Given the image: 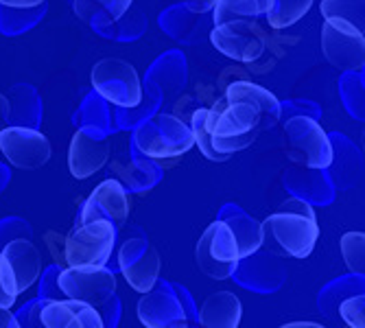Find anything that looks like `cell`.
Segmentation results:
<instances>
[{
	"mask_svg": "<svg viewBox=\"0 0 365 328\" xmlns=\"http://www.w3.org/2000/svg\"><path fill=\"white\" fill-rule=\"evenodd\" d=\"M330 143H333V162H330L326 173L330 180H333L335 188L348 190V188L359 184L361 173H363L361 151L350 140H346L344 136L330 138Z\"/></svg>",
	"mask_w": 365,
	"mask_h": 328,
	"instance_id": "21",
	"label": "cell"
},
{
	"mask_svg": "<svg viewBox=\"0 0 365 328\" xmlns=\"http://www.w3.org/2000/svg\"><path fill=\"white\" fill-rule=\"evenodd\" d=\"M322 51L326 59L346 73H356L365 63V36L363 29L328 18L322 26Z\"/></svg>",
	"mask_w": 365,
	"mask_h": 328,
	"instance_id": "13",
	"label": "cell"
},
{
	"mask_svg": "<svg viewBox=\"0 0 365 328\" xmlns=\"http://www.w3.org/2000/svg\"><path fill=\"white\" fill-rule=\"evenodd\" d=\"M274 7V0H217L212 9L215 24L227 20H258L260 16H267Z\"/></svg>",
	"mask_w": 365,
	"mask_h": 328,
	"instance_id": "26",
	"label": "cell"
},
{
	"mask_svg": "<svg viewBox=\"0 0 365 328\" xmlns=\"http://www.w3.org/2000/svg\"><path fill=\"white\" fill-rule=\"evenodd\" d=\"M280 114L282 106L267 88L237 79L206 108V129L215 151L230 158L247 149L262 129H272Z\"/></svg>",
	"mask_w": 365,
	"mask_h": 328,
	"instance_id": "1",
	"label": "cell"
},
{
	"mask_svg": "<svg viewBox=\"0 0 365 328\" xmlns=\"http://www.w3.org/2000/svg\"><path fill=\"white\" fill-rule=\"evenodd\" d=\"M118 169V182L125 186L127 193H145V190H151L160 178H162V167L151 160V158H145L143 153H138L134 147H131V158L125 167H116Z\"/></svg>",
	"mask_w": 365,
	"mask_h": 328,
	"instance_id": "23",
	"label": "cell"
},
{
	"mask_svg": "<svg viewBox=\"0 0 365 328\" xmlns=\"http://www.w3.org/2000/svg\"><path fill=\"white\" fill-rule=\"evenodd\" d=\"M131 3L134 0H73V9L83 22L101 31L116 24L131 9Z\"/></svg>",
	"mask_w": 365,
	"mask_h": 328,
	"instance_id": "25",
	"label": "cell"
},
{
	"mask_svg": "<svg viewBox=\"0 0 365 328\" xmlns=\"http://www.w3.org/2000/svg\"><path fill=\"white\" fill-rule=\"evenodd\" d=\"M90 79L94 92L120 110H131L143 103L140 77L134 66L125 59H101L98 63H94Z\"/></svg>",
	"mask_w": 365,
	"mask_h": 328,
	"instance_id": "7",
	"label": "cell"
},
{
	"mask_svg": "<svg viewBox=\"0 0 365 328\" xmlns=\"http://www.w3.org/2000/svg\"><path fill=\"white\" fill-rule=\"evenodd\" d=\"M365 291V276L363 274H346L339 276L335 280L326 282L319 293H317V311L328 317V319H335L339 304L346 298H352V295H359Z\"/></svg>",
	"mask_w": 365,
	"mask_h": 328,
	"instance_id": "24",
	"label": "cell"
},
{
	"mask_svg": "<svg viewBox=\"0 0 365 328\" xmlns=\"http://www.w3.org/2000/svg\"><path fill=\"white\" fill-rule=\"evenodd\" d=\"M0 5L7 9H38L44 5V0H0Z\"/></svg>",
	"mask_w": 365,
	"mask_h": 328,
	"instance_id": "37",
	"label": "cell"
},
{
	"mask_svg": "<svg viewBox=\"0 0 365 328\" xmlns=\"http://www.w3.org/2000/svg\"><path fill=\"white\" fill-rule=\"evenodd\" d=\"M0 151L7 162L22 171H36L51 160V143L40 129L7 125L0 129Z\"/></svg>",
	"mask_w": 365,
	"mask_h": 328,
	"instance_id": "15",
	"label": "cell"
},
{
	"mask_svg": "<svg viewBox=\"0 0 365 328\" xmlns=\"http://www.w3.org/2000/svg\"><path fill=\"white\" fill-rule=\"evenodd\" d=\"M284 188L291 197L304 200L311 206H328L335 200V184L328 178L326 169H307V167H293L284 175Z\"/></svg>",
	"mask_w": 365,
	"mask_h": 328,
	"instance_id": "18",
	"label": "cell"
},
{
	"mask_svg": "<svg viewBox=\"0 0 365 328\" xmlns=\"http://www.w3.org/2000/svg\"><path fill=\"white\" fill-rule=\"evenodd\" d=\"M280 328H326L317 322H289V324H282Z\"/></svg>",
	"mask_w": 365,
	"mask_h": 328,
	"instance_id": "41",
	"label": "cell"
},
{
	"mask_svg": "<svg viewBox=\"0 0 365 328\" xmlns=\"http://www.w3.org/2000/svg\"><path fill=\"white\" fill-rule=\"evenodd\" d=\"M337 315L346 322L348 328H365V293L346 298L339 304Z\"/></svg>",
	"mask_w": 365,
	"mask_h": 328,
	"instance_id": "32",
	"label": "cell"
},
{
	"mask_svg": "<svg viewBox=\"0 0 365 328\" xmlns=\"http://www.w3.org/2000/svg\"><path fill=\"white\" fill-rule=\"evenodd\" d=\"M339 245H341V256L350 274H365V235L346 232Z\"/></svg>",
	"mask_w": 365,
	"mask_h": 328,
	"instance_id": "29",
	"label": "cell"
},
{
	"mask_svg": "<svg viewBox=\"0 0 365 328\" xmlns=\"http://www.w3.org/2000/svg\"><path fill=\"white\" fill-rule=\"evenodd\" d=\"M230 278L239 287H243L252 293L272 295L284 287V282L289 278V270H287V262L282 260V256L260 245L250 256L239 258L237 270L232 272Z\"/></svg>",
	"mask_w": 365,
	"mask_h": 328,
	"instance_id": "11",
	"label": "cell"
},
{
	"mask_svg": "<svg viewBox=\"0 0 365 328\" xmlns=\"http://www.w3.org/2000/svg\"><path fill=\"white\" fill-rule=\"evenodd\" d=\"M42 307H44V300H40L38 295H36V298L26 300V302L14 313L16 319H18V326H20V328H44L42 317H40Z\"/></svg>",
	"mask_w": 365,
	"mask_h": 328,
	"instance_id": "34",
	"label": "cell"
},
{
	"mask_svg": "<svg viewBox=\"0 0 365 328\" xmlns=\"http://www.w3.org/2000/svg\"><path fill=\"white\" fill-rule=\"evenodd\" d=\"M9 116H11V103H9V98L0 92V129L7 127Z\"/></svg>",
	"mask_w": 365,
	"mask_h": 328,
	"instance_id": "38",
	"label": "cell"
},
{
	"mask_svg": "<svg viewBox=\"0 0 365 328\" xmlns=\"http://www.w3.org/2000/svg\"><path fill=\"white\" fill-rule=\"evenodd\" d=\"M42 274V256L31 239H14L0 250V287L7 293H24Z\"/></svg>",
	"mask_w": 365,
	"mask_h": 328,
	"instance_id": "12",
	"label": "cell"
},
{
	"mask_svg": "<svg viewBox=\"0 0 365 328\" xmlns=\"http://www.w3.org/2000/svg\"><path fill=\"white\" fill-rule=\"evenodd\" d=\"M243 304L232 291H215L197 307L199 328H239Z\"/></svg>",
	"mask_w": 365,
	"mask_h": 328,
	"instance_id": "20",
	"label": "cell"
},
{
	"mask_svg": "<svg viewBox=\"0 0 365 328\" xmlns=\"http://www.w3.org/2000/svg\"><path fill=\"white\" fill-rule=\"evenodd\" d=\"M319 11L324 20L337 18L346 20L359 29L365 26V0H322Z\"/></svg>",
	"mask_w": 365,
	"mask_h": 328,
	"instance_id": "28",
	"label": "cell"
},
{
	"mask_svg": "<svg viewBox=\"0 0 365 328\" xmlns=\"http://www.w3.org/2000/svg\"><path fill=\"white\" fill-rule=\"evenodd\" d=\"M9 180H11V173H9V169L5 167V164H0V193H3V190L7 188Z\"/></svg>",
	"mask_w": 365,
	"mask_h": 328,
	"instance_id": "42",
	"label": "cell"
},
{
	"mask_svg": "<svg viewBox=\"0 0 365 328\" xmlns=\"http://www.w3.org/2000/svg\"><path fill=\"white\" fill-rule=\"evenodd\" d=\"M212 46L241 63H254L258 61L269 46V33L264 31L256 20H227L221 24H215L210 33Z\"/></svg>",
	"mask_w": 365,
	"mask_h": 328,
	"instance_id": "8",
	"label": "cell"
},
{
	"mask_svg": "<svg viewBox=\"0 0 365 328\" xmlns=\"http://www.w3.org/2000/svg\"><path fill=\"white\" fill-rule=\"evenodd\" d=\"M129 210H131L129 193L116 178H108L98 184L90 193L88 200L83 202V206L77 215V223L106 219L116 230H120L125 225V221L129 219Z\"/></svg>",
	"mask_w": 365,
	"mask_h": 328,
	"instance_id": "16",
	"label": "cell"
},
{
	"mask_svg": "<svg viewBox=\"0 0 365 328\" xmlns=\"http://www.w3.org/2000/svg\"><path fill=\"white\" fill-rule=\"evenodd\" d=\"M313 7V0H274V7L267 14V22L272 29H289L295 22H300L309 9Z\"/></svg>",
	"mask_w": 365,
	"mask_h": 328,
	"instance_id": "27",
	"label": "cell"
},
{
	"mask_svg": "<svg viewBox=\"0 0 365 328\" xmlns=\"http://www.w3.org/2000/svg\"><path fill=\"white\" fill-rule=\"evenodd\" d=\"M114 262L116 272H120L127 285L138 293H147L158 282L162 270L158 250L149 243L140 230H134V235H129L120 243Z\"/></svg>",
	"mask_w": 365,
	"mask_h": 328,
	"instance_id": "10",
	"label": "cell"
},
{
	"mask_svg": "<svg viewBox=\"0 0 365 328\" xmlns=\"http://www.w3.org/2000/svg\"><path fill=\"white\" fill-rule=\"evenodd\" d=\"M116 239L118 230L106 219L75 223L63 241V260L68 267H103L114 258Z\"/></svg>",
	"mask_w": 365,
	"mask_h": 328,
	"instance_id": "5",
	"label": "cell"
},
{
	"mask_svg": "<svg viewBox=\"0 0 365 328\" xmlns=\"http://www.w3.org/2000/svg\"><path fill=\"white\" fill-rule=\"evenodd\" d=\"M190 131H192V138H195V145L199 147V151H202L208 160L212 162H225L227 155H221L215 151L212 147V140L208 136V129H206V108H197L192 110V116H190Z\"/></svg>",
	"mask_w": 365,
	"mask_h": 328,
	"instance_id": "30",
	"label": "cell"
},
{
	"mask_svg": "<svg viewBox=\"0 0 365 328\" xmlns=\"http://www.w3.org/2000/svg\"><path fill=\"white\" fill-rule=\"evenodd\" d=\"M221 221H225L235 235L237 243H239V254L250 256L252 252H256L262 245V232H260V221H256L252 215H247L243 208H239L237 204H225L219 212Z\"/></svg>",
	"mask_w": 365,
	"mask_h": 328,
	"instance_id": "22",
	"label": "cell"
},
{
	"mask_svg": "<svg viewBox=\"0 0 365 328\" xmlns=\"http://www.w3.org/2000/svg\"><path fill=\"white\" fill-rule=\"evenodd\" d=\"M31 237H33V230H31L29 221H24L20 217L0 219V250L14 239H31Z\"/></svg>",
	"mask_w": 365,
	"mask_h": 328,
	"instance_id": "33",
	"label": "cell"
},
{
	"mask_svg": "<svg viewBox=\"0 0 365 328\" xmlns=\"http://www.w3.org/2000/svg\"><path fill=\"white\" fill-rule=\"evenodd\" d=\"M182 5L190 11V14H208L215 9L217 0H182Z\"/></svg>",
	"mask_w": 365,
	"mask_h": 328,
	"instance_id": "36",
	"label": "cell"
},
{
	"mask_svg": "<svg viewBox=\"0 0 365 328\" xmlns=\"http://www.w3.org/2000/svg\"><path fill=\"white\" fill-rule=\"evenodd\" d=\"M110 153H112V147L106 134L79 127L75 131V136L71 140V149H68V169L73 178L86 180L94 175L96 171H101L110 160Z\"/></svg>",
	"mask_w": 365,
	"mask_h": 328,
	"instance_id": "17",
	"label": "cell"
},
{
	"mask_svg": "<svg viewBox=\"0 0 365 328\" xmlns=\"http://www.w3.org/2000/svg\"><path fill=\"white\" fill-rule=\"evenodd\" d=\"M96 313H98V317H101L103 328H118L120 317H123V300H120V295L118 293L110 295V298L101 307H96Z\"/></svg>",
	"mask_w": 365,
	"mask_h": 328,
	"instance_id": "35",
	"label": "cell"
},
{
	"mask_svg": "<svg viewBox=\"0 0 365 328\" xmlns=\"http://www.w3.org/2000/svg\"><path fill=\"white\" fill-rule=\"evenodd\" d=\"M57 285L61 295L68 300L101 307L110 295L116 293V274L110 267H68L61 270Z\"/></svg>",
	"mask_w": 365,
	"mask_h": 328,
	"instance_id": "14",
	"label": "cell"
},
{
	"mask_svg": "<svg viewBox=\"0 0 365 328\" xmlns=\"http://www.w3.org/2000/svg\"><path fill=\"white\" fill-rule=\"evenodd\" d=\"M40 317L44 328H103L96 309L77 300L44 302Z\"/></svg>",
	"mask_w": 365,
	"mask_h": 328,
	"instance_id": "19",
	"label": "cell"
},
{
	"mask_svg": "<svg viewBox=\"0 0 365 328\" xmlns=\"http://www.w3.org/2000/svg\"><path fill=\"white\" fill-rule=\"evenodd\" d=\"M14 302H16V295L7 293L3 287H0V307H3V309H11Z\"/></svg>",
	"mask_w": 365,
	"mask_h": 328,
	"instance_id": "40",
	"label": "cell"
},
{
	"mask_svg": "<svg viewBox=\"0 0 365 328\" xmlns=\"http://www.w3.org/2000/svg\"><path fill=\"white\" fill-rule=\"evenodd\" d=\"M195 147L190 125L175 114H155L136 125L134 149L155 162L175 160Z\"/></svg>",
	"mask_w": 365,
	"mask_h": 328,
	"instance_id": "4",
	"label": "cell"
},
{
	"mask_svg": "<svg viewBox=\"0 0 365 328\" xmlns=\"http://www.w3.org/2000/svg\"><path fill=\"white\" fill-rule=\"evenodd\" d=\"M262 247L278 256L307 258L319 239V225L311 204L297 197L289 200L264 221H260Z\"/></svg>",
	"mask_w": 365,
	"mask_h": 328,
	"instance_id": "2",
	"label": "cell"
},
{
	"mask_svg": "<svg viewBox=\"0 0 365 328\" xmlns=\"http://www.w3.org/2000/svg\"><path fill=\"white\" fill-rule=\"evenodd\" d=\"M59 272H61V265L59 262H53V265L44 267L40 278H38V298L44 300V302H53V300H61V289L57 285V278H59Z\"/></svg>",
	"mask_w": 365,
	"mask_h": 328,
	"instance_id": "31",
	"label": "cell"
},
{
	"mask_svg": "<svg viewBox=\"0 0 365 328\" xmlns=\"http://www.w3.org/2000/svg\"><path fill=\"white\" fill-rule=\"evenodd\" d=\"M284 151L295 167L328 169L333 162V143L315 118L293 116L284 125Z\"/></svg>",
	"mask_w": 365,
	"mask_h": 328,
	"instance_id": "6",
	"label": "cell"
},
{
	"mask_svg": "<svg viewBox=\"0 0 365 328\" xmlns=\"http://www.w3.org/2000/svg\"><path fill=\"white\" fill-rule=\"evenodd\" d=\"M239 258H241L239 243L235 235H232L230 225L221 219L212 221L206 227L202 239L197 241L195 247L197 267L212 280H225L237 270Z\"/></svg>",
	"mask_w": 365,
	"mask_h": 328,
	"instance_id": "9",
	"label": "cell"
},
{
	"mask_svg": "<svg viewBox=\"0 0 365 328\" xmlns=\"http://www.w3.org/2000/svg\"><path fill=\"white\" fill-rule=\"evenodd\" d=\"M0 328H20L18 326V319L14 315L11 309H3L0 307Z\"/></svg>",
	"mask_w": 365,
	"mask_h": 328,
	"instance_id": "39",
	"label": "cell"
},
{
	"mask_svg": "<svg viewBox=\"0 0 365 328\" xmlns=\"http://www.w3.org/2000/svg\"><path fill=\"white\" fill-rule=\"evenodd\" d=\"M136 311L147 328H199L197 302L180 282L158 278V282L143 293Z\"/></svg>",
	"mask_w": 365,
	"mask_h": 328,
	"instance_id": "3",
	"label": "cell"
}]
</instances>
